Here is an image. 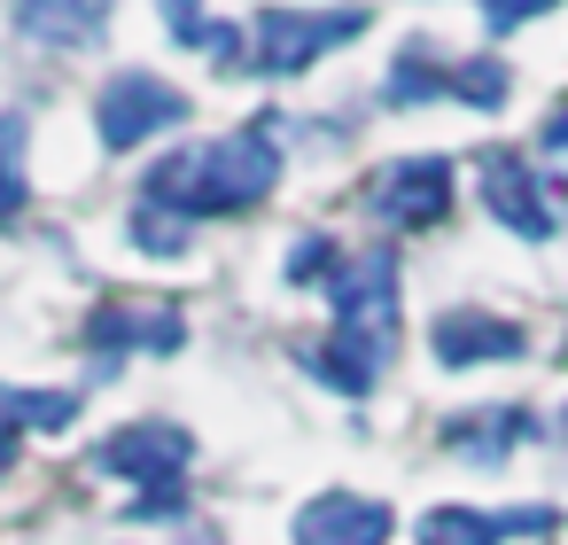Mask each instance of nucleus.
I'll return each instance as SVG.
<instances>
[{
    "label": "nucleus",
    "instance_id": "11",
    "mask_svg": "<svg viewBox=\"0 0 568 545\" xmlns=\"http://www.w3.org/2000/svg\"><path fill=\"white\" fill-rule=\"evenodd\" d=\"M560 514L552 506H514V514H483V506H428L420 514V545H506V537H545Z\"/></svg>",
    "mask_w": 568,
    "mask_h": 545
},
{
    "label": "nucleus",
    "instance_id": "9",
    "mask_svg": "<svg viewBox=\"0 0 568 545\" xmlns=\"http://www.w3.org/2000/svg\"><path fill=\"white\" fill-rule=\"evenodd\" d=\"M483 211L506 226V234H521V242H552L560 234V211H552V195H545V172H529L521 157H483Z\"/></svg>",
    "mask_w": 568,
    "mask_h": 545
},
{
    "label": "nucleus",
    "instance_id": "6",
    "mask_svg": "<svg viewBox=\"0 0 568 545\" xmlns=\"http://www.w3.org/2000/svg\"><path fill=\"white\" fill-rule=\"evenodd\" d=\"M187 460H195V436L180 428V421H125V428H110L102 444H94V475H110V483H141V491H164V483H180L187 475Z\"/></svg>",
    "mask_w": 568,
    "mask_h": 545
},
{
    "label": "nucleus",
    "instance_id": "1",
    "mask_svg": "<svg viewBox=\"0 0 568 545\" xmlns=\"http://www.w3.org/2000/svg\"><path fill=\"white\" fill-rule=\"evenodd\" d=\"M273 188H281V118H257L242 133H219V141L156 157L149 180H141V203H156V211H172V219L195 226V219L257 211Z\"/></svg>",
    "mask_w": 568,
    "mask_h": 545
},
{
    "label": "nucleus",
    "instance_id": "14",
    "mask_svg": "<svg viewBox=\"0 0 568 545\" xmlns=\"http://www.w3.org/2000/svg\"><path fill=\"white\" fill-rule=\"evenodd\" d=\"M382 102L389 110H420V102H452V63L436 40H405L389 79H382Z\"/></svg>",
    "mask_w": 568,
    "mask_h": 545
},
{
    "label": "nucleus",
    "instance_id": "8",
    "mask_svg": "<svg viewBox=\"0 0 568 545\" xmlns=\"http://www.w3.org/2000/svg\"><path fill=\"white\" fill-rule=\"evenodd\" d=\"M428 351H436V366L467 374V366H514V359L529 351V335H521V320H506V312L444 304V312L428 320Z\"/></svg>",
    "mask_w": 568,
    "mask_h": 545
},
{
    "label": "nucleus",
    "instance_id": "10",
    "mask_svg": "<svg viewBox=\"0 0 568 545\" xmlns=\"http://www.w3.org/2000/svg\"><path fill=\"white\" fill-rule=\"evenodd\" d=\"M389 529H397V514L382 498H366V491H320V498L296 506L288 545H389Z\"/></svg>",
    "mask_w": 568,
    "mask_h": 545
},
{
    "label": "nucleus",
    "instance_id": "13",
    "mask_svg": "<svg viewBox=\"0 0 568 545\" xmlns=\"http://www.w3.org/2000/svg\"><path fill=\"white\" fill-rule=\"evenodd\" d=\"M444 444H452L459 460L498 467V460H514L521 444H537V413H529V405H483V413H452V421H444Z\"/></svg>",
    "mask_w": 568,
    "mask_h": 545
},
{
    "label": "nucleus",
    "instance_id": "2",
    "mask_svg": "<svg viewBox=\"0 0 568 545\" xmlns=\"http://www.w3.org/2000/svg\"><path fill=\"white\" fill-rule=\"evenodd\" d=\"M327 312H335L343 351H358L366 366H389V351H397V250L374 242V250L343 258L327 281Z\"/></svg>",
    "mask_w": 568,
    "mask_h": 545
},
{
    "label": "nucleus",
    "instance_id": "16",
    "mask_svg": "<svg viewBox=\"0 0 568 545\" xmlns=\"http://www.w3.org/2000/svg\"><path fill=\"white\" fill-rule=\"evenodd\" d=\"M32 110H0V219L32 203Z\"/></svg>",
    "mask_w": 568,
    "mask_h": 545
},
{
    "label": "nucleus",
    "instance_id": "19",
    "mask_svg": "<svg viewBox=\"0 0 568 545\" xmlns=\"http://www.w3.org/2000/svg\"><path fill=\"white\" fill-rule=\"evenodd\" d=\"M335 265H343V242L335 234H304V242H288V258H281V273H288V289H327L335 281Z\"/></svg>",
    "mask_w": 568,
    "mask_h": 545
},
{
    "label": "nucleus",
    "instance_id": "17",
    "mask_svg": "<svg viewBox=\"0 0 568 545\" xmlns=\"http://www.w3.org/2000/svg\"><path fill=\"white\" fill-rule=\"evenodd\" d=\"M506 87H514V71H506L498 55H467V63H452V102H467V110H498Z\"/></svg>",
    "mask_w": 568,
    "mask_h": 545
},
{
    "label": "nucleus",
    "instance_id": "7",
    "mask_svg": "<svg viewBox=\"0 0 568 545\" xmlns=\"http://www.w3.org/2000/svg\"><path fill=\"white\" fill-rule=\"evenodd\" d=\"M366 211L397 234H428L452 219V157H397L374 172L366 188Z\"/></svg>",
    "mask_w": 568,
    "mask_h": 545
},
{
    "label": "nucleus",
    "instance_id": "23",
    "mask_svg": "<svg viewBox=\"0 0 568 545\" xmlns=\"http://www.w3.org/2000/svg\"><path fill=\"white\" fill-rule=\"evenodd\" d=\"M180 545H219V529H211V522H195V529H187Z\"/></svg>",
    "mask_w": 568,
    "mask_h": 545
},
{
    "label": "nucleus",
    "instance_id": "18",
    "mask_svg": "<svg viewBox=\"0 0 568 545\" xmlns=\"http://www.w3.org/2000/svg\"><path fill=\"white\" fill-rule=\"evenodd\" d=\"M125 234H133L141 258H187V219H172V211H156V203H133Z\"/></svg>",
    "mask_w": 568,
    "mask_h": 545
},
{
    "label": "nucleus",
    "instance_id": "21",
    "mask_svg": "<svg viewBox=\"0 0 568 545\" xmlns=\"http://www.w3.org/2000/svg\"><path fill=\"white\" fill-rule=\"evenodd\" d=\"M483 9V24H490V40H506V32H521L529 17H545V9H560V0H475Z\"/></svg>",
    "mask_w": 568,
    "mask_h": 545
},
{
    "label": "nucleus",
    "instance_id": "12",
    "mask_svg": "<svg viewBox=\"0 0 568 545\" xmlns=\"http://www.w3.org/2000/svg\"><path fill=\"white\" fill-rule=\"evenodd\" d=\"M17 40L32 48H55V55H79L110 32V0H17Z\"/></svg>",
    "mask_w": 568,
    "mask_h": 545
},
{
    "label": "nucleus",
    "instance_id": "20",
    "mask_svg": "<svg viewBox=\"0 0 568 545\" xmlns=\"http://www.w3.org/2000/svg\"><path fill=\"white\" fill-rule=\"evenodd\" d=\"M24 436H32V413H24V390H9L0 382V475L17 467V452H24Z\"/></svg>",
    "mask_w": 568,
    "mask_h": 545
},
{
    "label": "nucleus",
    "instance_id": "4",
    "mask_svg": "<svg viewBox=\"0 0 568 545\" xmlns=\"http://www.w3.org/2000/svg\"><path fill=\"white\" fill-rule=\"evenodd\" d=\"M187 110L195 102L172 79H156V71H110L102 94H94V133H102V149H141L156 133H180Z\"/></svg>",
    "mask_w": 568,
    "mask_h": 545
},
{
    "label": "nucleus",
    "instance_id": "5",
    "mask_svg": "<svg viewBox=\"0 0 568 545\" xmlns=\"http://www.w3.org/2000/svg\"><path fill=\"white\" fill-rule=\"evenodd\" d=\"M187 343V320L172 304H133V296H102L87 312V351H94V374H118L125 359H172Z\"/></svg>",
    "mask_w": 568,
    "mask_h": 545
},
{
    "label": "nucleus",
    "instance_id": "3",
    "mask_svg": "<svg viewBox=\"0 0 568 545\" xmlns=\"http://www.w3.org/2000/svg\"><path fill=\"white\" fill-rule=\"evenodd\" d=\"M366 24H374V17L358 9V0H343V9H257V17H250V55H242V71H257V79H296V71H312L327 48H351Z\"/></svg>",
    "mask_w": 568,
    "mask_h": 545
},
{
    "label": "nucleus",
    "instance_id": "22",
    "mask_svg": "<svg viewBox=\"0 0 568 545\" xmlns=\"http://www.w3.org/2000/svg\"><path fill=\"white\" fill-rule=\"evenodd\" d=\"M537 149H545V157H568V102H560V110L537 125Z\"/></svg>",
    "mask_w": 568,
    "mask_h": 545
},
{
    "label": "nucleus",
    "instance_id": "15",
    "mask_svg": "<svg viewBox=\"0 0 568 545\" xmlns=\"http://www.w3.org/2000/svg\"><path fill=\"white\" fill-rule=\"evenodd\" d=\"M156 9H164V32H172L180 48H203L211 63H242V55H250V32H242V24H211L203 0H156Z\"/></svg>",
    "mask_w": 568,
    "mask_h": 545
}]
</instances>
